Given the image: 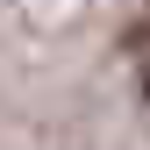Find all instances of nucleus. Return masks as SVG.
Instances as JSON below:
<instances>
[{
	"mask_svg": "<svg viewBox=\"0 0 150 150\" xmlns=\"http://www.w3.org/2000/svg\"><path fill=\"white\" fill-rule=\"evenodd\" d=\"M143 93H150V71H143Z\"/></svg>",
	"mask_w": 150,
	"mask_h": 150,
	"instance_id": "f257e3e1",
	"label": "nucleus"
}]
</instances>
